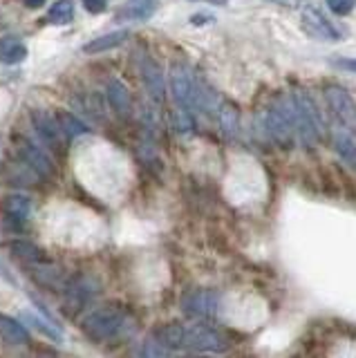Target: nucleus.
Returning <instances> with one entry per match:
<instances>
[{"instance_id": "f257e3e1", "label": "nucleus", "mask_w": 356, "mask_h": 358, "mask_svg": "<svg viewBox=\"0 0 356 358\" xmlns=\"http://www.w3.org/2000/svg\"><path fill=\"white\" fill-rule=\"evenodd\" d=\"M171 90L177 106L188 112H213L215 94L204 85V81L193 74V70L184 63H175L171 67Z\"/></svg>"}, {"instance_id": "f03ea898", "label": "nucleus", "mask_w": 356, "mask_h": 358, "mask_svg": "<svg viewBox=\"0 0 356 358\" xmlns=\"http://www.w3.org/2000/svg\"><path fill=\"white\" fill-rule=\"evenodd\" d=\"M130 329V316L115 305H106L90 311L81 320V331L94 343L115 341Z\"/></svg>"}, {"instance_id": "7ed1b4c3", "label": "nucleus", "mask_w": 356, "mask_h": 358, "mask_svg": "<svg viewBox=\"0 0 356 358\" xmlns=\"http://www.w3.org/2000/svg\"><path fill=\"white\" fill-rule=\"evenodd\" d=\"M289 101H292L296 137L303 141L305 148H314L322 134V119H320L318 106L307 92H303V90H296V92L289 96Z\"/></svg>"}, {"instance_id": "20e7f679", "label": "nucleus", "mask_w": 356, "mask_h": 358, "mask_svg": "<svg viewBox=\"0 0 356 358\" xmlns=\"http://www.w3.org/2000/svg\"><path fill=\"white\" fill-rule=\"evenodd\" d=\"M262 128L276 145L280 148H292L296 141V128L292 117V101L289 96H283L264 110L262 115Z\"/></svg>"}, {"instance_id": "39448f33", "label": "nucleus", "mask_w": 356, "mask_h": 358, "mask_svg": "<svg viewBox=\"0 0 356 358\" xmlns=\"http://www.w3.org/2000/svg\"><path fill=\"white\" fill-rule=\"evenodd\" d=\"M229 347L227 338L218 329L208 327L204 322L195 324H184L182 327V343L180 350H191V352H225Z\"/></svg>"}, {"instance_id": "423d86ee", "label": "nucleus", "mask_w": 356, "mask_h": 358, "mask_svg": "<svg viewBox=\"0 0 356 358\" xmlns=\"http://www.w3.org/2000/svg\"><path fill=\"white\" fill-rule=\"evenodd\" d=\"M29 119L41 141L45 143L54 155H63L65 148H68V137H65V132L61 130L59 119L50 115L48 110H31Z\"/></svg>"}, {"instance_id": "0eeeda50", "label": "nucleus", "mask_w": 356, "mask_h": 358, "mask_svg": "<svg viewBox=\"0 0 356 358\" xmlns=\"http://www.w3.org/2000/svg\"><path fill=\"white\" fill-rule=\"evenodd\" d=\"M180 307L188 318L211 320L218 316L220 296L211 289H188L180 300Z\"/></svg>"}, {"instance_id": "6e6552de", "label": "nucleus", "mask_w": 356, "mask_h": 358, "mask_svg": "<svg viewBox=\"0 0 356 358\" xmlns=\"http://www.w3.org/2000/svg\"><path fill=\"white\" fill-rule=\"evenodd\" d=\"M325 101L332 110V115L343 128L356 132V101L350 96V92L341 85H327L325 87Z\"/></svg>"}, {"instance_id": "1a4fd4ad", "label": "nucleus", "mask_w": 356, "mask_h": 358, "mask_svg": "<svg viewBox=\"0 0 356 358\" xmlns=\"http://www.w3.org/2000/svg\"><path fill=\"white\" fill-rule=\"evenodd\" d=\"M300 20H303V29L309 34L311 38L316 41H341V31L332 25V20H327V16H322V11H318L316 7L305 5L303 11H300Z\"/></svg>"}, {"instance_id": "9d476101", "label": "nucleus", "mask_w": 356, "mask_h": 358, "mask_svg": "<svg viewBox=\"0 0 356 358\" xmlns=\"http://www.w3.org/2000/svg\"><path fill=\"white\" fill-rule=\"evenodd\" d=\"M18 157H20V162H25L38 177H54V173H57L54 171V162L48 157V152L31 141L23 139L18 143Z\"/></svg>"}, {"instance_id": "9b49d317", "label": "nucleus", "mask_w": 356, "mask_h": 358, "mask_svg": "<svg viewBox=\"0 0 356 358\" xmlns=\"http://www.w3.org/2000/svg\"><path fill=\"white\" fill-rule=\"evenodd\" d=\"M139 72H141V81L146 85L148 94L152 96V101L157 103H164L166 99V81L162 74V67L155 63V59L150 56H141L139 59Z\"/></svg>"}, {"instance_id": "f8f14e48", "label": "nucleus", "mask_w": 356, "mask_h": 358, "mask_svg": "<svg viewBox=\"0 0 356 358\" xmlns=\"http://www.w3.org/2000/svg\"><path fill=\"white\" fill-rule=\"evenodd\" d=\"M94 291H97V287L83 275L70 280V282L65 285V305H68V311L74 313L76 309H81L85 302L92 298Z\"/></svg>"}, {"instance_id": "ddd939ff", "label": "nucleus", "mask_w": 356, "mask_h": 358, "mask_svg": "<svg viewBox=\"0 0 356 358\" xmlns=\"http://www.w3.org/2000/svg\"><path fill=\"white\" fill-rule=\"evenodd\" d=\"M108 103L117 112V117L121 119H130L132 115V96H130V90L126 87L124 81H119V78H113V81L108 83Z\"/></svg>"}, {"instance_id": "4468645a", "label": "nucleus", "mask_w": 356, "mask_h": 358, "mask_svg": "<svg viewBox=\"0 0 356 358\" xmlns=\"http://www.w3.org/2000/svg\"><path fill=\"white\" fill-rule=\"evenodd\" d=\"M332 148H334V152H336L345 164L356 171V139H354L352 130H348V128H334L332 130Z\"/></svg>"}, {"instance_id": "2eb2a0df", "label": "nucleus", "mask_w": 356, "mask_h": 358, "mask_svg": "<svg viewBox=\"0 0 356 358\" xmlns=\"http://www.w3.org/2000/svg\"><path fill=\"white\" fill-rule=\"evenodd\" d=\"M155 14V0H128L119 9L115 18L119 22H132V20H148Z\"/></svg>"}, {"instance_id": "dca6fc26", "label": "nucleus", "mask_w": 356, "mask_h": 358, "mask_svg": "<svg viewBox=\"0 0 356 358\" xmlns=\"http://www.w3.org/2000/svg\"><path fill=\"white\" fill-rule=\"evenodd\" d=\"M218 121H220V130L227 139H236L240 134V110H238V106L229 103V101L220 103L218 106Z\"/></svg>"}, {"instance_id": "f3484780", "label": "nucleus", "mask_w": 356, "mask_h": 358, "mask_svg": "<svg viewBox=\"0 0 356 358\" xmlns=\"http://www.w3.org/2000/svg\"><path fill=\"white\" fill-rule=\"evenodd\" d=\"M0 338L7 345H27L29 331L25 329V324H20L16 318L0 313Z\"/></svg>"}, {"instance_id": "a211bd4d", "label": "nucleus", "mask_w": 356, "mask_h": 358, "mask_svg": "<svg viewBox=\"0 0 356 358\" xmlns=\"http://www.w3.org/2000/svg\"><path fill=\"white\" fill-rule=\"evenodd\" d=\"M27 59V48L23 41L14 36H0V63L18 65Z\"/></svg>"}, {"instance_id": "6ab92c4d", "label": "nucleus", "mask_w": 356, "mask_h": 358, "mask_svg": "<svg viewBox=\"0 0 356 358\" xmlns=\"http://www.w3.org/2000/svg\"><path fill=\"white\" fill-rule=\"evenodd\" d=\"M130 38V31L128 29H121V31H110L106 36H99L90 43L83 45V52L85 54H99V52H108V50H115L119 45H124Z\"/></svg>"}, {"instance_id": "aec40b11", "label": "nucleus", "mask_w": 356, "mask_h": 358, "mask_svg": "<svg viewBox=\"0 0 356 358\" xmlns=\"http://www.w3.org/2000/svg\"><path fill=\"white\" fill-rule=\"evenodd\" d=\"M3 210H5V215L14 217V220H27L31 213V199L25 195L12 193L3 199Z\"/></svg>"}, {"instance_id": "412c9836", "label": "nucleus", "mask_w": 356, "mask_h": 358, "mask_svg": "<svg viewBox=\"0 0 356 358\" xmlns=\"http://www.w3.org/2000/svg\"><path fill=\"white\" fill-rule=\"evenodd\" d=\"M9 251H12L16 257H20L23 262L27 264H36V262H45L48 257L45 253H43L36 244H31V242H25V240H14V242H9Z\"/></svg>"}, {"instance_id": "4be33fe9", "label": "nucleus", "mask_w": 356, "mask_h": 358, "mask_svg": "<svg viewBox=\"0 0 356 358\" xmlns=\"http://www.w3.org/2000/svg\"><path fill=\"white\" fill-rule=\"evenodd\" d=\"M74 20V0H57L48 11V22L52 25H70Z\"/></svg>"}, {"instance_id": "5701e85b", "label": "nucleus", "mask_w": 356, "mask_h": 358, "mask_svg": "<svg viewBox=\"0 0 356 358\" xmlns=\"http://www.w3.org/2000/svg\"><path fill=\"white\" fill-rule=\"evenodd\" d=\"M59 123H61V130L65 132V137H68V141L70 139H74V137H81V134H85L87 132V126L81 121V119H76L72 112H59Z\"/></svg>"}, {"instance_id": "b1692460", "label": "nucleus", "mask_w": 356, "mask_h": 358, "mask_svg": "<svg viewBox=\"0 0 356 358\" xmlns=\"http://www.w3.org/2000/svg\"><path fill=\"white\" fill-rule=\"evenodd\" d=\"M20 318H23L27 324H31V327H36L43 336H48V338H54V341H61V331L57 327H52V322H45L43 318H38L36 313L31 311H23L20 313Z\"/></svg>"}, {"instance_id": "393cba45", "label": "nucleus", "mask_w": 356, "mask_h": 358, "mask_svg": "<svg viewBox=\"0 0 356 358\" xmlns=\"http://www.w3.org/2000/svg\"><path fill=\"white\" fill-rule=\"evenodd\" d=\"M173 126L177 132H191L193 126H195V121H193V115L188 110L180 108L177 106V110L173 112Z\"/></svg>"}, {"instance_id": "a878e982", "label": "nucleus", "mask_w": 356, "mask_h": 358, "mask_svg": "<svg viewBox=\"0 0 356 358\" xmlns=\"http://www.w3.org/2000/svg\"><path fill=\"white\" fill-rule=\"evenodd\" d=\"M139 356H171L173 352L171 350H166V347L155 338V336H150L148 341H143V347L141 350H137Z\"/></svg>"}, {"instance_id": "bb28decb", "label": "nucleus", "mask_w": 356, "mask_h": 358, "mask_svg": "<svg viewBox=\"0 0 356 358\" xmlns=\"http://www.w3.org/2000/svg\"><path fill=\"white\" fill-rule=\"evenodd\" d=\"M325 5L334 11L336 16H348L356 5V0H325Z\"/></svg>"}, {"instance_id": "cd10ccee", "label": "nucleus", "mask_w": 356, "mask_h": 358, "mask_svg": "<svg viewBox=\"0 0 356 358\" xmlns=\"http://www.w3.org/2000/svg\"><path fill=\"white\" fill-rule=\"evenodd\" d=\"M332 65L339 67V70L356 74V56H341V59H332Z\"/></svg>"}, {"instance_id": "c85d7f7f", "label": "nucleus", "mask_w": 356, "mask_h": 358, "mask_svg": "<svg viewBox=\"0 0 356 358\" xmlns=\"http://www.w3.org/2000/svg\"><path fill=\"white\" fill-rule=\"evenodd\" d=\"M81 3L87 11H90V14H101V11L108 9L110 0H81Z\"/></svg>"}, {"instance_id": "c756f323", "label": "nucleus", "mask_w": 356, "mask_h": 358, "mask_svg": "<svg viewBox=\"0 0 356 358\" xmlns=\"http://www.w3.org/2000/svg\"><path fill=\"white\" fill-rule=\"evenodd\" d=\"M276 5H285V7H296L298 3H303V0H271Z\"/></svg>"}, {"instance_id": "7c9ffc66", "label": "nucleus", "mask_w": 356, "mask_h": 358, "mask_svg": "<svg viewBox=\"0 0 356 358\" xmlns=\"http://www.w3.org/2000/svg\"><path fill=\"white\" fill-rule=\"evenodd\" d=\"M43 3H45V0H23V5L29 7V9H38Z\"/></svg>"}, {"instance_id": "2f4dec72", "label": "nucleus", "mask_w": 356, "mask_h": 358, "mask_svg": "<svg viewBox=\"0 0 356 358\" xmlns=\"http://www.w3.org/2000/svg\"><path fill=\"white\" fill-rule=\"evenodd\" d=\"M206 3H213V5H220L222 7V5H227L229 0H206Z\"/></svg>"}]
</instances>
